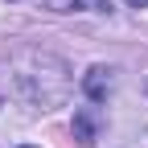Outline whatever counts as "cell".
<instances>
[{"label":"cell","instance_id":"obj_1","mask_svg":"<svg viewBox=\"0 0 148 148\" xmlns=\"http://www.w3.org/2000/svg\"><path fill=\"white\" fill-rule=\"evenodd\" d=\"M74 132H78L82 144H95V107H82L78 119H74Z\"/></svg>","mask_w":148,"mask_h":148},{"label":"cell","instance_id":"obj_2","mask_svg":"<svg viewBox=\"0 0 148 148\" xmlns=\"http://www.w3.org/2000/svg\"><path fill=\"white\" fill-rule=\"evenodd\" d=\"M103 90H111V70L95 66V70H90V78H86V95H90V99H99Z\"/></svg>","mask_w":148,"mask_h":148},{"label":"cell","instance_id":"obj_3","mask_svg":"<svg viewBox=\"0 0 148 148\" xmlns=\"http://www.w3.org/2000/svg\"><path fill=\"white\" fill-rule=\"evenodd\" d=\"M53 8H62V12H70V8H103V0H53Z\"/></svg>","mask_w":148,"mask_h":148},{"label":"cell","instance_id":"obj_4","mask_svg":"<svg viewBox=\"0 0 148 148\" xmlns=\"http://www.w3.org/2000/svg\"><path fill=\"white\" fill-rule=\"evenodd\" d=\"M127 4H132V8H144V4H148V0H127Z\"/></svg>","mask_w":148,"mask_h":148},{"label":"cell","instance_id":"obj_5","mask_svg":"<svg viewBox=\"0 0 148 148\" xmlns=\"http://www.w3.org/2000/svg\"><path fill=\"white\" fill-rule=\"evenodd\" d=\"M21 148H33V144H21Z\"/></svg>","mask_w":148,"mask_h":148}]
</instances>
